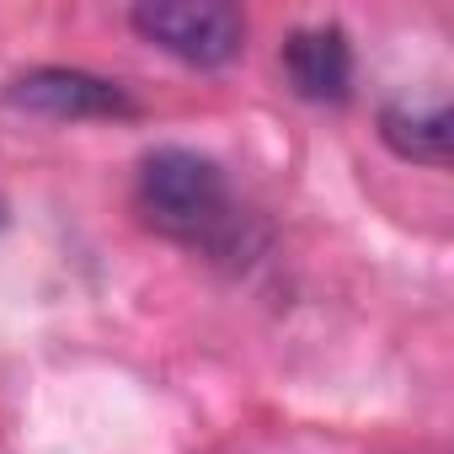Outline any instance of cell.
Returning a JSON list of instances; mask_svg holds the SVG:
<instances>
[{
    "instance_id": "5",
    "label": "cell",
    "mask_w": 454,
    "mask_h": 454,
    "mask_svg": "<svg viewBox=\"0 0 454 454\" xmlns=\"http://www.w3.org/2000/svg\"><path fill=\"white\" fill-rule=\"evenodd\" d=\"M380 139L417 166H449L454 150V118L443 97H401L380 113Z\"/></svg>"
},
{
    "instance_id": "1",
    "label": "cell",
    "mask_w": 454,
    "mask_h": 454,
    "mask_svg": "<svg viewBox=\"0 0 454 454\" xmlns=\"http://www.w3.org/2000/svg\"><path fill=\"white\" fill-rule=\"evenodd\" d=\"M139 214L171 241H214L231 224V187L224 171L182 145L150 150L139 160Z\"/></svg>"
},
{
    "instance_id": "4",
    "label": "cell",
    "mask_w": 454,
    "mask_h": 454,
    "mask_svg": "<svg viewBox=\"0 0 454 454\" xmlns=\"http://www.w3.org/2000/svg\"><path fill=\"white\" fill-rule=\"evenodd\" d=\"M284 75L305 102H342L353 86V43L337 22L300 27L284 38Z\"/></svg>"
},
{
    "instance_id": "2",
    "label": "cell",
    "mask_w": 454,
    "mask_h": 454,
    "mask_svg": "<svg viewBox=\"0 0 454 454\" xmlns=\"http://www.w3.org/2000/svg\"><path fill=\"white\" fill-rule=\"evenodd\" d=\"M129 22L145 43L192 70H219L247 49V17L224 0H155V6H134Z\"/></svg>"
},
{
    "instance_id": "3",
    "label": "cell",
    "mask_w": 454,
    "mask_h": 454,
    "mask_svg": "<svg viewBox=\"0 0 454 454\" xmlns=\"http://www.w3.org/2000/svg\"><path fill=\"white\" fill-rule=\"evenodd\" d=\"M6 102L38 118L81 123V118H134V97L118 81H102L91 70H65V65H38L6 86Z\"/></svg>"
}]
</instances>
